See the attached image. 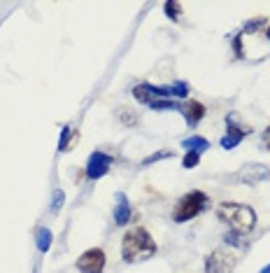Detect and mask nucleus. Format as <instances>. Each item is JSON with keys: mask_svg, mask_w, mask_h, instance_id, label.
<instances>
[{"mask_svg": "<svg viewBox=\"0 0 270 273\" xmlns=\"http://www.w3.org/2000/svg\"><path fill=\"white\" fill-rule=\"evenodd\" d=\"M258 273H270V264H268V266H266V268H261V271H258Z\"/></svg>", "mask_w": 270, "mask_h": 273, "instance_id": "obj_24", "label": "nucleus"}, {"mask_svg": "<svg viewBox=\"0 0 270 273\" xmlns=\"http://www.w3.org/2000/svg\"><path fill=\"white\" fill-rule=\"evenodd\" d=\"M114 164V157L112 154H108V152H94L91 157H88L86 161V178L88 180H100L108 175L110 166Z\"/></svg>", "mask_w": 270, "mask_h": 273, "instance_id": "obj_7", "label": "nucleus"}, {"mask_svg": "<svg viewBox=\"0 0 270 273\" xmlns=\"http://www.w3.org/2000/svg\"><path fill=\"white\" fill-rule=\"evenodd\" d=\"M266 38H268V40H270V28H268V31H266Z\"/></svg>", "mask_w": 270, "mask_h": 273, "instance_id": "obj_25", "label": "nucleus"}, {"mask_svg": "<svg viewBox=\"0 0 270 273\" xmlns=\"http://www.w3.org/2000/svg\"><path fill=\"white\" fill-rule=\"evenodd\" d=\"M200 164V154L198 152H186L182 159V166L186 168V171H191V168H196V166Z\"/></svg>", "mask_w": 270, "mask_h": 273, "instance_id": "obj_21", "label": "nucleus"}, {"mask_svg": "<svg viewBox=\"0 0 270 273\" xmlns=\"http://www.w3.org/2000/svg\"><path fill=\"white\" fill-rule=\"evenodd\" d=\"M208 205H210L208 194L200 191V189H194V191H189V194H184V196L177 201L175 210H172V219H175L177 224L189 222V219H194L196 215H200Z\"/></svg>", "mask_w": 270, "mask_h": 273, "instance_id": "obj_3", "label": "nucleus"}, {"mask_svg": "<svg viewBox=\"0 0 270 273\" xmlns=\"http://www.w3.org/2000/svg\"><path fill=\"white\" fill-rule=\"evenodd\" d=\"M238 266V257L230 250H212L205 259V273H230Z\"/></svg>", "mask_w": 270, "mask_h": 273, "instance_id": "obj_4", "label": "nucleus"}, {"mask_svg": "<svg viewBox=\"0 0 270 273\" xmlns=\"http://www.w3.org/2000/svg\"><path fill=\"white\" fill-rule=\"evenodd\" d=\"M114 222L116 226H126L130 222V215H133V208H130V201L124 191H116L114 196Z\"/></svg>", "mask_w": 270, "mask_h": 273, "instance_id": "obj_10", "label": "nucleus"}, {"mask_svg": "<svg viewBox=\"0 0 270 273\" xmlns=\"http://www.w3.org/2000/svg\"><path fill=\"white\" fill-rule=\"evenodd\" d=\"M149 108L152 110H180V103L172 101V98H156Z\"/></svg>", "mask_w": 270, "mask_h": 273, "instance_id": "obj_19", "label": "nucleus"}, {"mask_svg": "<svg viewBox=\"0 0 270 273\" xmlns=\"http://www.w3.org/2000/svg\"><path fill=\"white\" fill-rule=\"evenodd\" d=\"M63 205H66V191H63V189H54V194H52V205H49V212H52V215H58Z\"/></svg>", "mask_w": 270, "mask_h": 273, "instance_id": "obj_15", "label": "nucleus"}, {"mask_svg": "<svg viewBox=\"0 0 270 273\" xmlns=\"http://www.w3.org/2000/svg\"><path fill=\"white\" fill-rule=\"evenodd\" d=\"M70 138H72V126H61V136H58V152L70 150Z\"/></svg>", "mask_w": 270, "mask_h": 273, "instance_id": "obj_17", "label": "nucleus"}, {"mask_svg": "<svg viewBox=\"0 0 270 273\" xmlns=\"http://www.w3.org/2000/svg\"><path fill=\"white\" fill-rule=\"evenodd\" d=\"M186 152H198V154H202V152L210 150V140L202 136H191V138H184L182 143H180Z\"/></svg>", "mask_w": 270, "mask_h": 273, "instance_id": "obj_12", "label": "nucleus"}, {"mask_svg": "<svg viewBox=\"0 0 270 273\" xmlns=\"http://www.w3.org/2000/svg\"><path fill=\"white\" fill-rule=\"evenodd\" d=\"M154 254H156V243L149 236L147 229L135 226V229L126 231V236L122 240V257L126 264H140V261L152 259Z\"/></svg>", "mask_w": 270, "mask_h": 273, "instance_id": "obj_1", "label": "nucleus"}, {"mask_svg": "<svg viewBox=\"0 0 270 273\" xmlns=\"http://www.w3.org/2000/svg\"><path fill=\"white\" fill-rule=\"evenodd\" d=\"M52 240H54V233H52V229H49V226H40V229H38V240H35V245H38V250H40L42 254L49 252Z\"/></svg>", "mask_w": 270, "mask_h": 273, "instance_id": "obj_13", "label": "nucleus"}, {"mask_svg": "<svg viewBox=\"0 0 270 273\" xmlns=\"http://www.w3.org/2000/svg\"><path fill=\"white\" fill-rule=\"evenodd\" d=\"M233 49H236L238 56H242V38H240V35H236V40H233Z\"/></svg>", "mask_w": 270, "mask_h": 273, "instance_id": "obj_22", "label": "nucleus"}, {"mask_svg": "<svg viewBox=\"0 0 270 273\" xmlns=\"http://www.w3.org/2000/svg\"><path fill=\"white\" fill-rule=\"evenodd\" d=\"M226 126H228V129H226V136H222V140H219V145H222L224 150H233V147H238V145L252 133L250 126L238 124V115L226 117Z\"/></svg>", "mask_w": 270, "mask_h": 273, "instance_id": "obj_6", "label": "nucleus"}, {"mask_svg": "<svg viewBox=\"0 0 270 273\" xmlns=\"http://www.w3.org/2000/svg\"><path fill=\"white\" fill-rule=\"evenodd\" d=\"M261 138H264V145H266V147H268V150H270V126L264 131V136H261Z\"/></svg>", "mask_w": 270, "mask_h": 273, "instance_id": "obj_23", "label": "nucleus"}, {"mask_svg": "<svg viewBox=\"0 0 270 273\" xmlns=\"http://www.w3.org/2000/svg\"><path fill=\"white\" fill-rule=\"evenodd\" d=\"M216 217L222 219V222H226L230 231L238 233V236H247L256 226V212H254V208H250V205H244V203L224 201L216 208Z\"/></svg>", "mask_w": 270, "mask_h": 273, "instance_id": "obj_2", "label": "nucleus"}, {"mask_svg": "<svg viewBox=\"0 0 270 273\" xmlns=\"http://www.w3.org/2000/svg\"><path fill=\"white\" fill-rule=\"evenodd\" d=\"M244 33H256V31H261V28H268V19L266 17H256V19L252 21H244Z\"/></svg>", "mask_w": 270, "mask_h": 273, "instance_id": "obj_18", "label": "nucleus"}, {"mask_svg": "<svg viewBox=\"0 0 270 273\" xmlns=\"http://www.w3.org/2000/svg\"><path fill=\"white\" fill-rule=\"evenodd\" d=\"M130 94H133V98H135L138 103H142V105H152V103L156 101V96H154V84H149V82L135 84Z\"/></svg>", "mask_w": 270, "mask_h": 273, "instance_id": "obj_11", "label": "nucleus"}, {"mask_svg": "<svg viewBox=\"0 0 270 273\" xmlns=\"http://www.w3.org/2000/svg\"><path fill=\"white\" fill-rule=\"evenodd\" d=\"M116 117H119V122H122L124 126H135V124H138V112L130 108H119Z\"/></svg>", "mask_w": 270, "mask_h": 273, "instance_id": "obj_16", "label": "nucleus"}, {"mask_svg": "<svg viewBox=\"0 0 270 273\" xmlns=\"http://www.w3.org/2000/svg\"><path fill=\"white\" fill-rule=\"evenodd\" d=\"M177 112H182L186 126H196L202 117L208 115L205 105H202V103H198V101H182V103H180V110H177Z\"/></svg>", "mask_w": 270, "mask_h": 273, "instance_id": "obj_9", "label": "nucleus"}, {"mask_svg": "<svg viewBox=\"0 0 270 273\" xmlns=\"http://www.w3.org/2000/svg\"><path fill=\"white\" fill-rule=\"evenodd\" d=\"M170 157H172V150H161V152H156V154H149L147 159H142V166H152L156 161H161V159H170Z\"/></svg>", "mask_w": 270, "mask_h": 273, "instance_id": "obj_20", "label": "nucleus"}, {"mask_svg": "<svg viewBox=\"0 0 270 273\" xmlns=\"http://www.w3.org/2000/svg\"><path fill=\"white\" fill-rule=\"evenodd\" d=\"M238 182L240 184H258L261 180L270 178V168L266 164H244L240 171H238Z\"/></svg>", "mask_w": 270, "mask_h": 273, "instance_id": "obj_8", "label": "nucleus"}, {"mask_svg": "<svg viewBox=\"0 0 270 273\" xmlns=\"http://www.w3.org/2000/svg\"><path fill=\"white\" fill-rule=\"evenodd\" d=\"M105 264H108V257H105V250H100V247H88L80 254V259L74 261L80 273H102Z\"/></svg>", "mask_w": 270, "mask_h": 273, "instance_id": "obj_5", "label": "nucleus"}, {"mask_svg": "<svg viewBox=\"0 0 270 273\" xmlns=\"http://www.w3.org/2000/svg\"><path fill=\"white\" fill-rule=\"evenodd\" d=\"M163 12H166V17H168L170 21H180L182 19V3L168 0V3H163Z\"/></svg>", "mask_w": 270, "mask_h": 273, "instance_id": "obj_14", "label": "nucleus"}]
</instances>
